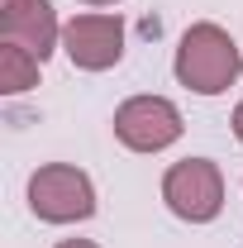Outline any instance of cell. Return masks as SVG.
<instances>
[{
    "instance_id": "cell-4",
    "label": "cell",
    "mask_w": 243,
    "mask_h": 248,
    "mask_svg": "<svg viewBox=\"0 0 243 248\" xmlns=\"http://www.w3.org/2000/svg\"><path fill=\"white\" fill-rule=\"evenodd\" d=\"M115 139L134 153H162L182 139V110L167 95H134L115 110Z\"/></svg>"
},
{
    "instance_id": "cell-3",
    "label": "cell",
    "mask_w": 243,
    "mask_h": 248,
    "mask_svg": "<svg viewBox=\"0 0 243 248\" xmlns=\"http://www.w3.org/2000/svg\"><path fill=\"white\" fill-rule=\"evenodd\" d=\"M162 201L177 219H191V224H210L219 210H224V177L210 157H186L177 167H167L162 177Z\"/></svg>"
},
{
    "instance_id": "cell-10",
    "label": "cell",
    "mask_w": 243,
    "mask_h": 248,
    "mask_svg": "<svg viewBox=\"0 0 243 248\" xmlns=\"http://www.w3.org/2000/svg\"><path fill=\"white\" fill-rule=\"evenodd\" d=\"M86 5H115V0H86Z\"/></svg>"
},
{
    "instance_id": "cell-9",
    "label": "cell",
    "mask_w": 243,
    "mask_h": 248,
    "mask_svg": "<svg viewBox=\"0 0 243 248\" xmlns=\"http://www.w3.org/2000/svg\"><path fill=\"white\" fill-rule=\"evenodd\" d=\"M58 248H95L91 239H67V244H58Z\"/></svg>"
},
{
    "instance_id": "cell-6",
    "label": "cell",
    "mask_w": 243,
    "mask_h": 248,
    "mask_svg": "<svg viewBox=\"0 0 243 248\" xmlns=\"http://www.w3.org/2000/svg\"><path fill=\"white\" fill-rule=\"evenodd\" d=\"M0 29H5V43L29 48L38 62L48 58L58 48V38H62L58 15H53L48 0H5L0 5Z\"/></svg>"
},
{
    "instance_id": "cell-7",
    "label": "cell",
    "mask_w": 243,
    "mask_h": 248,
    "mask_svg": "<svg viewBox=\"0 0 243 248\" xmlns=\"http://www.w3.org/2000/svg\"><path fill=\"white\" fill-rule=\"evenodd\" d=\"M29 86H38V58L19 43H0V91L24 95Z\"/></svg>"
},
{
    "instance_id": "cell-1",
    "label": "cell",
    "mask_w": 243,
    "mask_h": 248,
    "mask_svg": "<svg viewBox=\"0 0 243 248\" xmlns=\"http://www.w3.org/2000/svg\"><path fill=\"white\" fill-rule=\"evenodd\" d=\"M243 53L219 24H191L177 48V81L196 95H219L239 81Z\"/></svg>"
},
{
    "instance_id": "cell-5",
    "label": "cell",
    "mask_w": 243,
    "mask_h": 248,
    "mask_svg": "<svg viewBox=\"0 0 243 248\" xmlns=\"http://www.w3.org/2000/svg\"><path fill=\"white\" fill-rule=\"evenodd\" d=\"M62 48L72 67L81 72H105L124 58V24L120 15H76L67 29H62Z\"/></svg>"
},
{
    "instance_id": "cell-2",
    "label": "cell",
    "mask_w": 243,
    "mask_h": 248,
    "mask_svg": "<svg viewBox=\"0 0 243 248\" xmlns=\"http://www.w3.org/2000/svg\"><path fill=\"white\" fill-rule=\"evenodd\" d=\"M29 210L43 224H76L95 215V186L72 162H48L29 177Z\"/></svg>"
},
{
    "instance_id": "cell-8",
    "label": "cell",
    "mask_w": 243,
    "mask_h": 248,
    "mask_svg": "<svg viewBox=\"0 0 243 248\" xmlns=\"http://www.w3.org/2000/svg\"><path fill=\"white\" fill-rule=\"evenodd\" d=\"M234 134H239V143H243V100H239V110H234Z\"/></svg>"
}]
</instances>
